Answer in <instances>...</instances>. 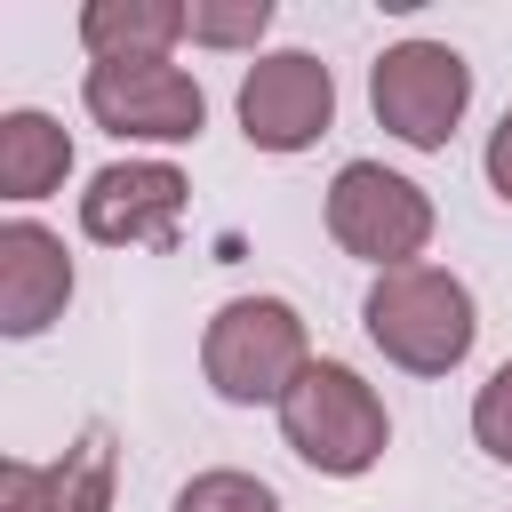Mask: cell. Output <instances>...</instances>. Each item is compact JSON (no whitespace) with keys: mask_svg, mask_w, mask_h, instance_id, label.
I'll return each instance as SVG.
<instances>
[{"mask_svg":"<svg viewBox=\"0 0 512 512\" xmlns=\"http://www.w3.org/2000/svg\"><path fill=\"white\" fill-rule=\"evenodd\" d=\"M360 320H368V344H376L392 368H408V376H448V368H464V352H472V336H480L472 288H464L456 272H440V264L376 272Z\"/></svg>","mask_w":512,"mask_h":512,"instance_id":"obj_1","label":"cell"},{"mask_svg":"<svg viewBox=\"0 0 512 512\" xmlns=\"http://www.w3.org/2000/svg\"><path fill=\"white\" fill-rule=\"evenodd\" d=\"M304 368H312V336H304L296 304H280V296L216 304V320L200 336V376H208L216 400H232V408H264L272 400L280 408Z\"/></svg>","mask_w":512,"mask_h":512,"instance_id":"obj_2","label":"cell"},{"mask_svg":"<svg viewBox=\"0 0 512 512\" xmlns=\"http://www.w3.org/2000/svg\"><path fill=\"white\" fill-rule=\"evenodd\" d=\"M280 440H288L312 472L360 480V472L392 448V416H384V400H376V384H368L360 368L312 360V368L296 376V392L280 400Z\"/></svg>","mask_w":512,"mask_h":512,"instance_id":"obj_3","label":"cell"},{"mask_svg":"<svg viewBox=\"0 0 512 512\" xmlns=\"http://www.w3.org/2000/svg\"><path fill=\"white\" fill-rule=\"evenodd\" d=\"M328 240L344 256L376 264V272L424 264V248H432V192L408 184L384 160H344L336 184H328Z\"/></svg>","mask_w":512,"mask_h":512,"instance_id":"obj_4","label":"cell"},{"mask_svg":"<svg viewBox=\"0 0 512 512\" xmlns=\"http://www.w3.org/2000/svg\"><path fill=\"white\" fill-rule=\"evenodd\" d=\"M368 104H376V128H392L408 152H440L472 104V64L448 40H400L368 72Z\"/></svg>","mask_w":512,"mask_h":512,"instance_id":"obj_5","label":"cell"},{"mask_svg":"<svg viewBox=\"0 0 512 512\" xmlns=\"http://www.w3.org/2000/svg\"><path fill=\"white\" fill-rule=\"evenodd\" d=\"M80 104L120 144H192L208 128V96L184 64H88Z\"/></svg>","mask_w":512,"mask_h":512,"instance_id":"obj_6","label":"cell"},{"mask_svg":"<svg viewBox=\"0 0 512 512\" xmlns=\"http://www.w3.org/2000/svg\"><path fill=\"white\" fill-rule=\"evenodd\" d=\"M336 120V80L312 48H272L240 80V136L256 152H304Z\"/></svg>","mask_w":512,"mask_h":512,"instance_id":"obj_7","label":"cell"},{"mask_svg":"<svg viewBox=\"0 0 512 512\" xmlns=\"http://www.w3.org/2000/svg\"><path fill=\"white\" fill-rule=\"evenodd\" d=\"M184 200L192 184L176 160H112L80 192V232L104 248H168L184 224Z\"/></svg>","mask_w":512,"mask_h":512,"instance_id":"obj_8","label":"cell"},{"mask_svg":"<svg viewBox=\"0 0 512 512\" xmlns=\"http://www.w3.org/2000/svg\"><path fill=\"white\" fill-rule=\"evenodd\" d=\"M112 480H120V448L112 424H88L56 464H0V512H112Z\"/></svg>","mask_w":512,"mask_h":512,"instance_id":"obj_9","label":"cell"},{"mask_svg":"<svg viewBox=\"0 0 512 512\" xmlns=\"http://www.w3.org/2000/svg\"><path fill=\"white\" fill-rule=\"evenodd\" d=\"M72 304V256L48 224L8 216L0 224V336H40Z\"/></svg>","mask_w":512,"mask_h":512,"instance_id":"obj_10","label":"cell"},{"mask_svg":"<svg viewBox=\"0 0 512 512\" xmlns=\"http://www.w3.org/2000/svg\"><path fill=\"white\" fill-rule=\"evenodd\" d=\"M184 40V0H88L80 8V48L96 64H168Z\"/></svg>","mask_w":512,"mask_h":512,"instance_id":"obj_11","label":"cell"},{"mask_svg":"<svg viewBox=\"0 0 512 512\" xmlns=\"http://www.w3.org/2000/svg\"><path fill=\"white\" fill-rule=\"evenodd\" d=\"M72 176V136L48 112H0V200H48Z\"/></svg>","mask_w":512,"mask_h":512,"instance_id":"obj_12","label":"cell"},{"mask_svg":"<svg viewBox=\"0 0 512 512\" xmlns=\"http://www.w3.org/2000/svg\"><path fill=\"white\" fill-rule=\"evenodd\" d=\"M184 32L200 48H256L272 32V0H192L184 8Z\"/></svg>","mask_w":512,"mask_h":512,"instance_id":"obj_13","label":"cell"},{"mask_svg":"<svg viewBox=\"0 0 512 512\" xmlns=\"http://www.w3.org/2000/svg\"><path fill=\"white\" fill-rule=\"evenodd\" d=\"M168 512H280V496H272L256 472L216 464V472H192V480L176 488V504H168Z\"/></svg>","mask_w":512,"mask_h":512,"instance_id":"obj_14","label":"cell"},{"mask_svg":"<svg viewBox=\"0 0 512 512\" xmlns=\"http://www.w3.org/2000/svg\"><path fill=\"white\" fill-rule=\"evenodd\" d=\"M472 440H480L496 464H512V360L472 392Z\"/></svg>","mask_w":512,"mask_h":512,"instance_id":"obj_15","label":"cell"},{"mask_svg":"<svg viewBox=\"0 0 512 512\" xmlns=\"http://www.w3.org/2000/svg\"><path fill=\"white\" fill-rule=\"evenodd\" d=\"M480 168H488V192L512 208V112L496 120V136H488V160H480Z\"/></svg>","mask_w":512,"mask_h":512,"instance_id":"obj_16","label":"cell"}]
</instances>
